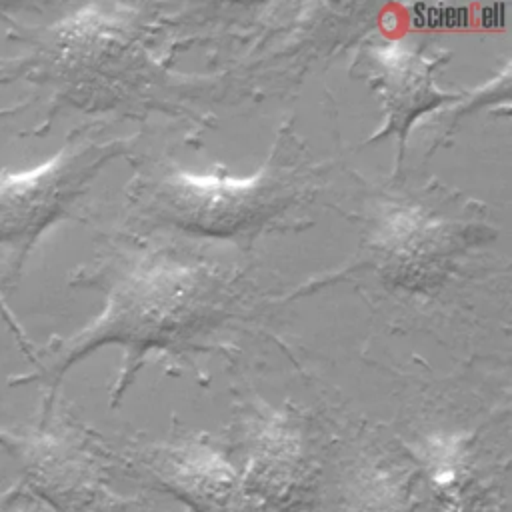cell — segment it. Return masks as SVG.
I'll use <instances>...</instances> for the list:
<instances>
[{"label": "cell", "instance_id": "6da1fadb", "mask_svg": "<svg viewBox=\"0 0 512 512\" xmlns=\"http://www.w3.org/2000/svg\"><path fill=\"white\" fill-rule=\"evenodd\" d=\"M92 170V150L64 146L22 172L0 170V288H16L28 254L74 200Z\"/></svg>", "mask_w": 512, "mask_h": 512}, {"label": "cell", "instance_id": "7a4b0ae2", "mask_svg": "<svg viewBox=\"0 0 512 512\" xmlns=\"http://www.w3.org/2000/svg\"><path fill=\"white\" fill-rule=\"evenodd\" d=\"M168 480L196 512H254L232 468L212 452H186L172 460Z\"/></svg>", "mask_w": 512, "mask_h": 512}, {"label": "cell", "instance_id": "3957f363", "mask_svg": "<svg viewBox=\"0 0 512 512\" xmlns=\"http://www.w3.org/2000/svg\"><path fill=\"white\" fill-rule=\"evenodd\" d=\"M0 318L4 320V324L8 326V330L12 332V336H14V340L18 342V346H20V350L34 362V350H32V344H30V340H28V336H26V332H24V328L20 326V322L16 320V314L12 312V308H10V304H8V298H6V294H4V290L0 288Z\"/></svg>", "mask_w": 512, "mask_h": 512}, {"label": "cell", "instance_id": "277c9868", "mask_svg": "<svg viewBox=\"0 0 512 512\" xmlns=\"http://www.w3.org/2000/svg\"><path fill=\"white\" fill-rule=\"evenodd\" d=\"M30 106V100H20V102H14V104H6V106H0V120H6V118H12V116H16L18 112H22L24 108H28Z\"/></svg>", "mask_w": 512, "mask_h": 512}, {"label": "cell", "instance_id": "5b68a950", "mask_svg": "<svg viewBox=\"0 0 512 512\" xmlns=\"http://www.w3.org/2000/svg\"><path fill=\"white\" fill-rule=\"evenodd\" d=\"M32 8V4H24V2H2L0 0V20H4L10 14H16V10H26Z\"/></svg>", "mask_w": 512, "mask_h": 512}, {"label": "cell", "instance_id": "8992f818", "mask_svg": "<svg viewBox=\"0 0 512 512\" xmlns=\"http://www.w3.org/2000/svg\"><path fill=\"white\" fill-rule=\"evenodd\" d=\"M18 442H20V436H18V434H14V432H10V430L0 428V446H2V448H8V450L16 452Z\"/></svg>", "mask_w": 512, "mask_h": 512}]
</instances>
